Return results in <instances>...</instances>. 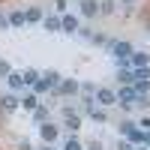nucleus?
<instances>
[{"label": "nucleus", "instance_id": "obj_28", "mask_svg": "<svg viewBox=\"0 0 150 150\" xmlns=\"http://www.w3.org/2000/svg\"><path fill=\"white\" fill-rule=\"evenodd\" d=\"M126 3H132V0H126Z\"/></svg>", "mask_w": 150, "mask_h": 150}, {"label": "nucleus", "instance_id": "obj_18", "mask_svg": "<svg viewBox=\"0 0 150 150\" xmlns=\"http://www.w3.org/2000/svg\"><path fill=\"white\" fill-rule=\"evenodd\" d=\"M45 30H60V18H45Z\"/></svg>", "mask_w": 150, "mask_h": 150}, {"label": "nucleus", "instance_id": "obj_7", "mask_svg": "<svg viewBox=\"0 0 150 150\" xmlns=\"http://www.w3.org/2000/svg\"><path fill=\"white\" fill-rule=\"evenodd\" d=\"M63 117H66V129H72V132H78V129H81V120H78V114H72V108L63 111Z\"/></svg>", "mask_w": 150, "mask_h": 150}, {"label": "nucleus", "instance_id": "obj_2", "mask_svg": "<svg viewBox=\"0 0 150 150\" xmlns=\"http://www.w3.org/2000/svg\"><path fill=\"white\" fill-rule=\"evenodd\" d=\"M120 129H123V135H126V138L132 141V144H144V129H135L132 123H120Z\"/></svg>", "mask_w": 150, "mask_h": 150}, {"label": "nucleus", "instance_id": "obj_20", "mask_svg": "<svg viewBox=\"0 0 150 150\" xmlns=\"http://www.w3.org/2000/svg\"><path fill=\"white\" fill-rule=\"evenodd\" d=\"M63 150H81V144H78V141H75V138H69V141L63 144Z\"/></svg>", "mask_w": 150, "mask_h": 150}, {"label": "nucleus", "instance_id": "obj_6", "mask_svg": "<svg viewBox=\"0 0 150 150\" xmlns=\"http://www.w3.org/2000/svg\"><path fill=\"white\" fill-rule=\"evenodd\" d=\"M60 30H63V33H75V30H78V18H75V15H63V18H60Z\"/></svg>", "mask_w": 150, "mask_h": 150}, {"label": "nucleus", "instance_id": "obj_9", "mask_svg": "<svg viewBox=\"0 0 150 150\" xmlns=\"http://www.w3.org/2000/svg\"><path fill=\"white\" fill-rule=\"evenodd\" d=\"M0 108H3V111H15L18 108V99L12 96V93L9 96H0Z\"/></svg>", "mask_w": 150, "mask_h": 150}, {"label": "nucleus", "instance_id": "obj_17", "mask_svg": "<svg viewBox=\"0 0 150 150\" xmlns=\"http://www.w3.org/2000/svg\"><path fill=\"white\" fill-rule=\"evenodd\" d=\"M24 108H27V111H36V108H39V99H36V96H24Z\"/></svg>", "mask_w": 150, "mask_h": 150}, {"label": "nucleus", "instance_id": "obj_8", "mask_svg": "<svg viewBox=\"0 0 150 150\" xmlns=\"http://www.w3.org/2000/svg\"><path fill=\"white\" fill-rule=\"evenodd\" d=\"M147 63H150V57H147V54H135V51H132L129 66H135V69H147Z\"/></svg>", "mask_w": 150, "mask_h": 150}, {"label": "nucleus", "instance_id": "obj_24", "mask_svg": "<svg viewBox=\"0 0 150 150\" xmlns=\"http://www.w3.org/2000/svg\"><path fill=\"white\" fill-rule=\"evenodd\" d=\"M54 9H57V12H66V0H57V3H54Z\"/></svg>", "mask_w": 150, "mask_h": 150}, {"label": "nucleus", "instance_id": "obj_13", "mask_svg": "<svg viewBox=\"0 0 150 150\" xmlns=\"http://www.w3.org/2000/svg\"><path fill=\"white\" fill-rule=\"evenodd\" d=\"M54 90H57V93H75V90H78V84H75V81H60Z\"/></svg>", "mask_w": 150, "mask_h": 150}, {"label": "nucleus", "instance_id": "obj_12", "mask_svg": "<svg viewBox=\"0 0 150 150\" xmlns=\"http://www.w3.org/2000/svg\"><path fill=\"white\" fill-rule=\"evenodd\" d=\"M96 9H99V6H96V0H84V3H81V12H84L87 18H93V15H96Z\"/></svg>", "mask_w": 150, "mask_h": 150}, {"label": "nucleus", "instance_id": "obj_15", "mask_svg": "<svg viewBox=\"0 0 150 150\" xmlns=\"http://www.w3.org/2000/svg\"><path fill=\"white\" fill-rule=\"evenodd\" d=\"M24 21H27V18H24V12H12V15H9V24H12V27H21Z\"/></svg>", "mask_w": 150, "mask_h": 150}, {"label": "nucleus", "instance_id": "obj_16", "mask_svg": "<svg viewBox=\"0 0 150 150\" xmlns=\"http://www.w3.org/2000/svg\"><path fill=\"white\" fill-rule=\"evenodd\" d=\"M21 78H24V84H36V81H39V75H36L33 69H24V72H21Z\"/></svg>", "mask_w": 150, "mask_h": 150}, {"label": "nucleus", "instance_id": "obj_5", "mask_svg": "<svg viewBox=\"0 0 150 150\" xmlns=\"http://www.w3.org/2000/svg\"><path fill=\"white\" fill-rule=\"evenodd\" d=\"M39 135H42L45 144H51V141L57 138V126H51V123H42V126H39Z\"/></svg>", "mask_w": 150, "mask_h": 150}, {"label": "nucleus", "instance_id": "obj_22", "mask_svg": "<svg viewBox=\"0 0 150 150\" xmlns=\"http://www.w3.org/2000/svg\"><path fill=\"white\" fill-rule=\"evenodd\" d=\"M9 72H12V66L6 63V60H0V75H9Z\"/></svg>", "mask_w": 150, "mask_h": 150}, {"label": "nucleus", "instance_id": "obj_10", "mask_svg": "<svg viewBox=\"0 0 150 150\" xmlns=\"http://www.w3.org/2000/svg\"><path fill=\"white\" fill-rule=\"evenodd\" d=\"M6 81H9V87H12V90H21V87H24L21 72H9V75H6Z\"/></svg>", "mask_w": 150, "mask_h": 150}, {"label": "nucleus", "instance_id": "obj_27", "mask_svg": "<svg viewBox=\"0 0 150 150\" xmlns=\"http://www.w3.org/2000/svg\"><path fill=\"white\" fill-rule=\"evenodd\" d=\"M135 150H147V144H138V147H135Z\"/></svg>", "mask_w": 150, "mask_h": 150}, {"label": "nucleus", "instance_id": "obj_11", "mask_svg": "<svg viewBox=\"0 0 150 150\" xmlns=\"http://www.w3.org/2000/svg\"><path fill=\"white\" fill-rule=\"evenodd\" d=\"M117 81H120L123 87H132V81H135V75H132V69H120V72H117Z\"/></svg>", "mask_w": 150, "mask_h": 150}, {"label": "nucleus", "instance_id": "obj_14", "mask_svg": "<svg viewBox=\"0 0 150 150\" xmlns=\"http://www.w3.org/2000/svg\"><path fill=\"white\" fill-rule=\"evenodd\" d=\"M84 105H87V111H90V117H93V120L105 123V111H102V108H93V102H84Z\"/></svg>", "mask_w": 150, "mask_h": 150}, {"label": "nucleus", "instance_id": "obj_19", "mask_svg": "<svg viewBox=\"0 0 150 150\" xmlns=\"http://www.w3.org/2000/svg\"><path fill=\"white\" fill-rule=\"evenodd\" d=\"M33 117L39 120V123H45V117H48V111H45V108H36V111H33Z\"/></svg>", "mask_w": 150, "mask_h": 150}, {"label": "nucleus", "instance_id": "obj_4", "mask_svg": "<svg viewBox=\"0 0 150 150\" xmlns=\"http://www.w3.org/2000/svg\"><path fill=\"white\" fill-rule=\"evenodd\" d=\"M96 102L99 105H114L117 102V93L108 90V87H99V90H96Z\"/></svg>", "mask_w": 150, "mask_h": 150}, {"label": "nucleus", "instance_id": "obj_23", "mask_svg": "<svg viewBox=\"0 0 150 150\" xmlns=\"http://www.w3.org/2000/svg\"><path fill=\"white\" fill-rule=\"evenodd\" d=\"M117 150H135L132 141H117Z\"/></svg>", "mask_w": 150, "mask_h": 150}, {"label": "nucleus", "instance_id": "obj_29", "mask_svg": "<svg viewBox=\"0 0 150 150\" xmlns=\"http://www.w3.org/2000/svg\"><path fill=\"white\" fill-rule=\"evenodd\" d=\"M45 150H51V147H45Z\"/></svg>", "mask_w": 150, "mask_h": 150}, {"label": "nucleus", "instance_id": "obj_1", "mask_svg": "<svg viewBox=\"0 0 150 150\" xmlns=\"http://www.w3.org/2000/svg\"><path fill=\"white\" fill-rule=\"evenodd\" d=\"M117 102L123 108H132L135 102H138V93H135V87H120V93H117Z\"/></svg>", "mask_w": 150, "mask_h": 150}, {"label": "nucleus", "instance_id": "obj_21", "mask_svg": "<svg viewBox=\"0 0 150 150\" xmlns=\"http://www.w3.org/2000/svg\"><path fill=\"white\" fill-rule=\"evenodd\" d=\"M24 18H27V21H39L42 15H39V9H30V12H27V15H24Z\"/></svg>", "mask_w": 150, "mask_h": 150}, {"label": "nucleus", "instance_id": "obj_3", "mask_svg": "<svg viewBox=\"0 0 150 150\" xmlns=\"http://www.w3.org/2000/svg\"><path fill=\"white\" fill-rule=\"evenodd\" d=\"M111 51H114L117 63H126V60L132 57V45H129V42H114V45H111Z\"/></svg>", "mask_w": 150, "mask_h": 150}, {"label": "nucleus", "instance_id": "obj_25", "mask_svg": "<svg viewBox=\"0 0 150 150\" xmlns=\"http://www.w3.org/2000/svg\"><path fill=\"white\" fill-rule=\"evenodd\" d=\"M6 27H9V18H6V15H0V30H6Z\"/></svg>", "mask_w": 150, "mask_h": 150}, {"label": "nucleus", "instance_id": "obj_26", "mask_svg": "<svg viewBox=\"0 0 150 150\" xmlns=\"http://www.w3.org/2000/svg\"><path fill=\"white\" fill-rule=\"evenodd\" d=\"M141 126H144V132H150V117H147V120H141Z\"/></svg>", "mask_w": 150, "mask_h": 150}]
</instances>
